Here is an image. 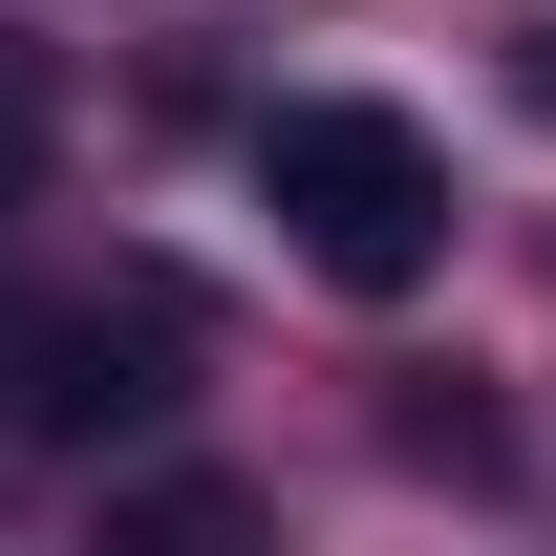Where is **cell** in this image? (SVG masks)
Instances as JSON below:
<instances>
[{
	"instance_id": "5",
	"label": "cell",
	"mask_w": 556,
	"mask_h": 556,
	"mask_svg": "<svg viewBox=\"0 0 556 556\" xmlns=\"http://www.w3.org/2000/svg\"><path fill=\"white\" fill-rule=\"evenodd\" d=\"M514 108H535V129H556V22H535V43H514Z\"/></svg>"
},
{
	"instance_id": "2",
	"label": "cell",
	"mask_w": 556,
	"mask_h": 556,
	"mask_svg": "<svg viewBox=\"0 0 556 556\" xmlns=\"http://www.w3.org/2000/svg\"><path fill=\"white\" fill-rule=\"evenodd\" d=\"M150 321H43V343H22V428H129V407H172V386H150Z\"/></svg>"
},
{
	"instance_id": "1",
	"label": "cell",
	"mask_w": 556,
	"mask_h": 556,
	"mask_svg": "<svg viewBox=\"0 0 556 556\" xmlns=\"http://www.w3.org/2000/svg\"><path fill=\"white\" fill-rule=\"evenodd\" d=\"M257 193H278V236L343 278V300H407V278L450 257V150H428L407 108H278Z\"/></svg>"
},
{
	"instance_id": "3",
	"label": "cell",
	"mask_w": 556,
	"mask_h": 556,
	"mask_svg": "<svg viewBox=\"0 0 556 556\" xmlns=\"http://www.w3.org/2000/svg\"><path fill=\"white\" fill-rule=\"evenodd\" d=\"M86 556H278V514H257L236 471H129Z\"/></svg>"
},
{
	"instance_id": "6",
	"label": "cell",
	"mask_w": 556,
	"mask_h": 556,
	"mask_svg": "<svg viewBox=\"0 0 556 556\" xmlns=\"http://www.w3.org/2000/svg\"><path fill=\"white\" fill-rule=\"evenodd\" d=\"M22 343H43V321H0V407H22Z\"/></svg>"
},
{
	"instance_id": "4",
	"label": "cell",
	"mask_w": 556,
	"mask_h": 556,
	"mask_svg": "<svg viewBox=\"0 0 556 556\" xmlns=\"http://www.w3.org/2000/svg\"><path fill=\"white\" fill-rule=\"evenodd\" d=\"M43 193V43H0V214Z\"/></svg>"
}]
</instances>
